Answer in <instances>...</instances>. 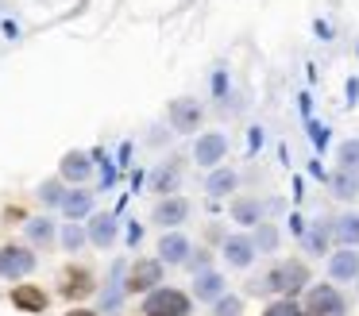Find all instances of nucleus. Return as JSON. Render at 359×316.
Returning a JSON list of instances; mask_svg holds the SVG:
<instances>
[{
    "label": "nucleus",
    "mask_w": 359,
    "mask_h": 316,
    "mask_svg": "<svg viewBox=\"0 0 359 316\" xmlns=\"http://www.w3.org/2000/svg\"><path fill=\"white\" fill-rule=\"evenodd\" d=\"M58 177L62 181H74V185H86L93 177V162H89L86 151H66L62 162H58Z\"/></svg>",
    "instance_id": "ddd939ff"
},
{
    "label": "nucleus",
    "mask_w": 359,
    "mask_h": 316,
    "mask_svg": "<svg viewBox=\"0 0 359 316\" xmlns=\"http://www.w3.org/2000/svg\"><path fill=\"white\" fill-rule=\"evenodd\" d=\"M305 316H348V301L336 285H309L305 293Z\"/></svg>",
    "instance_id": "7ed1b4c3"
},
{
    "label": "nucleus",
    "mask_w": 359,
    "mask_h": 316,
    "mask_svg": "<svg viewBox=\"0 0 359 316\" xmlns=\"http://www.w3.org/2000/svg\"><path fill=\"white\" fill-rule=\"evenodd\" d=\"M12 301H16L20 308H27V312H43V308H47V293L35 289V285H16V289H12Z\"/></svg>",
    "instance_id": "5701e85b"
},
{
    "label": "nucleus",
    "mask_w": 359,
    "mask_h": 316,
    "mask_svg": "<svg viewBox=\"0 0 359 316\" xmlns=\"http://www.w3.org/2000/svg\"><path fill=\"white\" fill-rule=\"evenodd\" d=\"M201 104H197L194 97H178L170 100V108H166V120H170V128L178 131V135H194L197 128H201Z\"/></svg>",
    "instance_id": "423d86ee"
},
{
    "label": "nucleus",
    "mask_w": 359,
    "mask_h": 316,
    "mask_svg": "<svg viewBox=\"0 0 359 316\" xmlns=\"http://www.w3.org/2000/svg\"><path fill=\"white\" fill-rule=\"evenodd\" d=\"M89 289H93V277H89L86 270H78V274H66V285H62L66 297H81V293H89Z\"/></svg>",
    "instance_id": "cd10ccee"
},
{
    "label": "nucleus",
    "mask_w": 359,
    "mask_h": 316,
    "mask_svg": "<svg viewBox=\"0 0 359 316\" xmlns=\"http://www.w3.org/2000/svg\"><path fill=\"white\" fill-rule=\"evenodd\" d=\"M224 293H228L224 274H217V270H201V274H194V297H197V301H205V305H217Z\"/></svg>",
    "instance_id": "2eb2a0df"
},
{
    "label": "nucleus",
    "mask_w": 359,
    "mask_h": 316,
    "mask_svg": "<svg viewBox=\"0 0 359 316\" xmlns=\"http://www.w3.org/2000/svg\"><path fill=\"white\" fill-rule=\"evenodd\" d=\"M336 162H340V170L359 174V139H344L340 151H336Z\"/></svg>",
    "instance_id": "bb28decb"
},
{
    "label": "nucleus",
    "mask_w": 359,
    "mask_h": 316,
    "mask_svg": "<svg viewBox=\"0 0 359 316\" xmlns=\"http://www.w3.org/2000/svg\"><path fill=\"white\" fill-rule=\"evenodd\" d=\"M186 266L194 270V274H201V270H212V254L201 247V251H194V254H189V262H186Z\"/></svg>",
    "instance_id": "7c9ffc66"
},
{
    "label": "nucleus",
    "mask_w": 359,
    "mask_h": 316,
    "mask_svg": "<svg viewBox=\"0 0 359 316\" xmlns=\"http://www.w3.org/2000/svg\"><path fill=\"white\" fill-rule=\"evenodd\" d=\"M66 316H93V312H86V308H74V312H66Z\"/></svg>",
    "instance_id": "2f4dec72"
},
{
    "label": "nucleus",
    "mask_w": 359,
    "mask_h": 316,
    "mask_svg": "<svg viewBox=\"0 0 359 316\" xmlns=\"http://www.w3.org/2000/svg\"><path fill=\"white\" fill-rule=\"evenodd\" d=\"M86 231H89V243L101 247V251H109V247L116 243V235H120V224H116L112 212H93L89 224H86Z\"/></svg>",
    "instance_id": "9d476101"
},
{
    "label": "nucleus",
    "mask_w": 359,
    "mask_h": 316,
    "mask_svg": "<svg viewBox=\"0 0 359 316\" xmlns=\"http://www.w3.org/2000/svg\"><path fill=\"white\" fill-rule=\"evenodd\" d=\"M189 254H194V247H189V239L182 231H163V239H158V259L166 266H186Z\"/></svg>",
    "instance_id": "9b49d317"
},
{
    "label": "nucleus",
    "mask_w": 359,
    "mask_h": 316,
    "mask_svg": "<svg viewBox=\"0 0 359 316\" xmlns=\"http://www.w3.org/2000/svg\"><path fill=\"white\" fill-rule=\"evenodd\" d=\"M39 205H47V208H62V200H66V185H62V177H47V181L39 185Z\"/></svg>",
    "instance_id": "393cba45"
},
{
    "label": "nucleus",
    "mask_w": 359,
    "mask_h": 316,
    "mask_svg": "<svg viewBox=\"0 0 359 316\" xmlns=\"http://www.w3.org/2000/svg\"><path fill=\"white\" fill-rule=\"evenodd\" d=\"M163 259H140L128 270V293H151L163 285Z\"/></svg>",
    "instance_id": "0eeeda50"
},
{
    "label": "nucleus",
    "mask_w": 359,
    "mask_h": 316,
    "mask_svg": "<svg viewBox=\"0 0 359 316\" xmlns=\"http://www.w3.org/2000/svg\"><path fill=\"white\" fill-rule=\"evenodd\" d=\"M58 239H62V247H66L70 254H78L81 247L89 243V231L81 228V224H74V220H70V224H62V235H58Z\"/></svg>",
    "instance_id": "a878e982"
},
{
    "label": "nucleus",
    "mask_w": 359,
    "mask_h": 316,
    "mask_svg": "<svg viewBox=\"0 0 359 316\" xmlns=\"http://www.w3.org/2000/svg\"><path fill=\"white\" fill-rule=\"evenodd\" d=\"M332 239L340 247H359V212H344L332 220Z\"/></svg>",
    "instance_id": "412c9836"
},
{
    "label": "nucleus",
    "mask_w": 359,
    "mask_h": 316,
    "mask_svg": "<svg viewBox=\"0 0 359 316\" xmlns=\"http://www.w3.org/2000/svg\"><path fill=\"white\" fill-rule=\"evenodd\" d=\"M263 316H305V308H297V301H274Z\"/></svg>",
    "instance_id": "c756f323"
},
{
    "label": "nucleus",
    "mask_w": 359,
    "mask_h": 316,
    "mask_svg": "<svg viewBox=\"0 0 359 316\" xmlns=\"http://www.w3.org/2000/svg\"><path fill=\"white\" fill-rule=\"evenodd\" d=\"M236 185H240V174H236V170H228V166H217L212 170L209 177H205V193H209V197H228V193H236Z\"/></svg>",
    "instance_id": "6ab92c4d"
},
{
    "label": "nucleus",
    "mask_w": 359,
    "mask_h": 316,
    "mask_svg": "<svg viewBox=\"0 0 359 316\" xmlns=\"http://www.w3.org/2000/svg\"><path fill=\"white\" fill-rule=\"evenodd\" d=\"M255 247L259 251H266V254H274L278 251V243H282V231H278V224H271V220H263V224H255Z\"/></svg>",
    "instance_id": "b1692460"
},
{
    "label": "nucleus",
    "mask_w": 359,
    "mask_h": 316,
    "mask_svg": "<svg viewBox=\"0 0 359 316\" xmlns=\"http://www.w3.org/2000/svg\"><path fill=\"white\" fill-rule=\"evenodd\" d=\"M35 251L32 247H20V243H12V247H0V277H8V282H20V277H27L35 270Z\"/></svg>",
    "instance_id": "20e7f679"
},
{
    "label": "nucleus",
    "mask_w": 359,
    "mask_h": 316,
    "mask_svg": "<svg viewBox=\"0 0 359 316\" xmlns=\"http://www.w3.org/2000/svg\"><path fill=\"white\" fill-rule=\"evenodd\" d=\"M309 285V266L297 259H286V262H274L266 274H259L251 282V293H297Z\"/></svg>",
    "instance_id": "f257e3e1"
},
{
    "label": "nucleus",
    "mask_w": 359,
    "mask_h": 316,
    "mask_svg": "<svg viewBox=\"0 0 359 316\" xmlns=\"http://www.w3.org/2000/svg\"><path fill=\"white\" fill-rule=\"evenodd\" d=\"M58 212H62L66 220H74V224L89 220V216H93V193H89L86 185L66 189V200H62V208H58Z\"/></svg>",
    "instance_id": "4468645a"
},
{
    "label": "nucleus",
    "mask_w": 359,
    "mask_h": 316,
    "mask_svg": "<svg viewBox=\"0 0 359 316\" xmlns=\"http://www.w3.org/2000/svg\"><path fill=\"white\" fill-rule=\"evenodd\" d=\"M328 277L332 282H355L359 277V251L355 247H340L328 254Z\"/></svg>",
    "instance_id": "f8f14e48"
},
{
    "label": "nucleus",
    "mask_w": 359,
    "mask_h": 316,
    "mask_svg": "<svg viewBox=\"0 0 359 316\" xmlns=\"http://www.w3.org/2000/svg\"><path fill=\"white\" fill-rule=\"evenodd\" d=\"M220 254H224V262L232 270H248L251 262H255L259 247H255V239H251V235H228L224 243H220Z\"/></svg>",
    "instance_id": "1a4fd4ad"
},
{
    "label": "nucleus",
    "mask_w": 359,
    "mask_h": 316,
    "mask_svg": "<svg viewBox=\"0 0 359 316\" xmlns=\"http://www.w3.org/2000/svg\"><path fill=\"white\" fill-rule=\"evenodd\" d=\"M355 293H359V277H355Z\"/></svg>",
    "instance_id": "473e14b6"
},
{
    "label": "nucleus",
    "mask_w": 359,
    "mask_h": 316,
    "mask_svg": "<svg viewBox=\"0 0 359 316\" xmlns=\"http://www.w3.org/2000/svg\"><path fill=\"white\" fill-rule=\"evenodd\" d=\"M328 189H332V197H340V200H355L359 197V174L336 166L332 174H328Z\"/></svg>",
    "instance_id": "aec40b11"
},
{
    "label": "nucleus",
    "mask_w": 359,
    "mask_h": 316,
    "mask_svg": "<svg viewBox=\"0 0 359 316\" xmlns=\"http://www.w3.org/2000/svg\"><path fill=\"white\" fill-rule=\"evenodd\" d=\"M263 200L259 197H236L232 200V220L243 224V228H255V224H263Z\"/></svg>",
    "instance_id": "a211bd4d"
},
{
    "label": "nucleus",
    "mask_w": 359,
    "mask_h": 316,
    "mask_svg": "<svg viewBox=\"0 0 359 316\" xmlns=\"http://www.w3.org/2000/svg\"><path fill=\"white\" fill-rule=\"evenodd\" d=\"M178 185H182V166H178V158H174V162H163V166L151 174V189H155L158 197H174V193H178Z\"/></svg>",
    "instance_id": "dca6fc26"
},
{
    "label": "nucleus",
    "mask_w": 359,
    "mask_h": 316,
    "mask_svg": "<svg viewBox=\"0 0 359 316\" xmlns=\"http://www.w3.org/2000/svg\"><path fill=\"white\" fill-rule=\"evenodd\" d=\"M240 312H243V297H236V293H224L212 305V316H240Z\"/></svg>",
    "instance_id": "c85d7f7f"
},
{
    "label": "nucleus",
    "mask_w": 359,
    "mask_h": 316,
    "mask_svg": "<svg viewBox=\"0 0 359 316\" xmlns=\"http://www.w3.org/2000/svg\"><path fill=\"white\" fill-rule=\"evenodd\" d=\"M224 154H228V135L224 131H201V135H197V143H194V162L197 166L217 170L220 162H224Z\"/></svg>",
    "instance_id": "39448f33"
},
{
    "label": "nucleus",
    "mask_w": 359,
    "mask_h": 316,
    "mask_svg": "<svg viewBox=\"0 0 359 316\" xmlns=\"http://www.w3.org/2000/svg\"><path fill=\"white\" fill-rule=\"evenodd\" d=\"M189 312H194L189 297L174 285H158L143 297V316H189Z\"/></svg>",
    "instance_id": "f03ea898"
},
{
    "label": "nucleus",
    "mask_w": 359,
    "mask_h": 316,
    "mask_svg": "<svg viewBox=\"0 0 359 316\" xmlns=\"http://www.w3.org/2000/svg\"><path fill=\"white\" fill-rule=\"evenodd\" d=\"M24 235L32 247H50L58 239V224L50 220V216H32V220L24 224Z\"/></svg>",
    "instance_id": "f3484780"
},
{
    "label": "nucleus",
    "mask_w": 359,
    "mask_h": 316,
    "mask_svg": "<svg viewBox=\"0 0 359 316\" xmlns=\"http://www.w3.org/2000/svg\"><path fill=\"white\" fill-rule=\"evenodd\" d=\"M186 216H189V200L186 197H163L155 205V212H151V224H158L163 231H178L182 224H186Z\"/></svg>",
    "instance_id": "6e6552de"
},
{
    "label": "nucleus",
    "mask_w": 359,
    "mask_h": 316,
    "mask_svg": "<svg viewBox=\"0 0 359 316\" xmlns=\"http://www.w3.org/2000/svg\"><path fill=\"white\" fill-rule=\"evenodd\" d=\"M328 235H332V220H317L313 224V231H305L302 243L309 254H325L328 251Z\"/></svg>",
    "instance_id": "4be33fe9"
}]
</instances>
